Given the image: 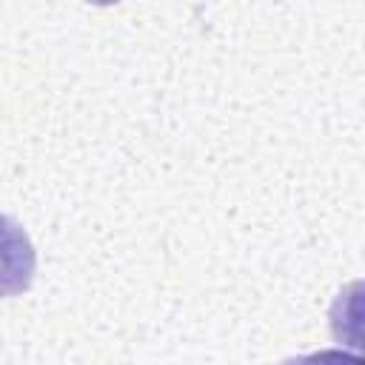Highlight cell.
<instances>
[{
    "label": "cell",
    "mask_w": 365,
    "mask_h": 365,
    "mask_svg": "<svg viewBox=\"0 0 365 365\" xmlns=\"http://www.w3.org/2000/svg\"><path fill=\"white\" fill-rule=\"evenodd\" d=\"M37 254L20 222L0 214V297L29 291L34 279Z\"/></svg>",
    "instance_id": "cell-1"
},
{
    "label": "cell",
    "mask_w": 365,
    "mask_h": 365,
    "mask_svg": "<svg viewBox=\"0 0 365 365\" xmlns=\"http://www.w3.org/2000/svg\"><path fill=\"white\" fill-rule=\"evenodd\" d=\"M88 3H94V6H114V3H120V0H88Z\"/></svg>",
    "instance_id": "cell-2"
}]
</instances>
